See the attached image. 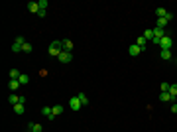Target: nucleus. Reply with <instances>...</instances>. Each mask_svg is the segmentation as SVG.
<instances>
[{
    "label": "nucleus",
    "instance_id": "f03ea898",
    "mask_svg": "<svg viewBox=\"0 0 177 132\" xmlns=\"http://www.w3.org/2000/svg\"><path fill=\"white\" fill-rule=\"evenodd\" d=\"M24 43H26V37L24 36H18L16 40H14V43H12V51H14V53H20Z\"/></svg>",
    "mask_w": 177,
    "mask_h": 132
},
{
    "label": "nucleus",
    "instance_id": "9b49d317",
    "mask_svg": "<svg viewBox=\"0 0 177 132\" xmlns=\"http://www.w3.org/2000/svg\"><path fill=\"white\" fill-rule=\"evenodd\" d=\"M61 46H63V51H73V41L71 40H61Z\"/></svg>",
    "mask_w": 177,
    "mask_h": 132
},
{
    "label": "nucleus",
    "instance_id": "ddd939ff",
    "mask_svg": "<svg viewBox=\"0 0 177 132\" xmlns=\"http://www.w3.org/2000/svg\"><path fill=\"white\" fill-rule=\"evenodd\" d=\"M22 83H20V79H10V83H8V87H10V91H18V87H20Z\"/></svg>",
    "mask_w": 177,
    "mask_h": 132
},
{
    "label": "nucleus",
    "instance_id": "c85d7f7f",
    "mask_svg": "<svg viewBox=\"0 0 177 132\" xmlns=\"http://www.w3.org/2000/svg\"><path fill=\"white\" fill-rule=\"evenodd\" d=\"M171 112H175V114H177V103H173V105H171Z\"/></svg>",
    "mask_w": 177,
    "mask_h": 132
},
{
    "label": "nucleus",
    "instance_id": "f257e3e1",
    "mask_svg": "<svg viewBox=\"0 0 177 132\" xmlns=\"http://www.w3.org/2000/svg\"><path fill=\"white\" fill-rule=\"evenodd\" d=\"M49 55H53V57H59L61 55V51H63V46H61V40H55V41H51V46H49Z\"/></svg>",
    "mask_w": 177,
    "mask_h": 132
},
{
    "label": "nucleus",
    "instance_id": "6e6552de",
    "mask_svg": "<svg viewBox=\"0 0 177 132\" xmlns=\"http://www.w3.org/2000/svg\"><path fill=\"white\" fill-rule=\"evenodd\" d=\"M128 51H130V55H132V57H136V55H140L144 50H142L140 46H136V43H132V46H130V50H128Z\"/></svg>",
    "mask_w": 177,
    "mask_h": 132
},
{
    "label": "nucleus",
    "instance_id": "4468645a",
    "mask_svg": "<svg viewBox=\"0 0 177 132\" xmlns=\"http://www.w3.org/2000/svg\"><path fill=\"white\" fill-rule=\"evenodd\" d=\"M53 116H59V114H63V111H65V107L63 105H53Z\"/></svg>",
    "mask_w": 177,
    "mask_h": 132
},
{
    "label": "nucleus",
    "instance_id": "7ed1b4c3",
    "mask_svg": "<svg viewBox=\"0 0 177 132\" xmlns=\"http://www.w3.org/2000/svg\"><path fill=\"white\" fill-rule=\"evenodd\" d=\"M81 107H83V105H81V101H79V97H77V95L69 99V108H71L73 112H79V111H81Z\"/></svg>",
    "mask_w": 177,
    "mask_h": 132
},
{
    "label": "nucleus",
    "instance_id": "aec40b11",
    "mask_svg": "<svg viewBox=\"0 0 177 132\" xmlns=\"http://www.w3.org/2000/svg\"><path fill=\"white\" fill-rule=\"evenodd\" d=\"M79 101H81V105H83V107H87V105H89V99H87V95H85V93H79Z\"/></svg>",
    "mask_w": 177,
    "mask_h": 132
},
{
    "label": "nucleus",
    "instance_id": "20e7f679",
    "mask_svg": "<svg viewBox=\"0 0 177 132\" xmlns=\"http://www.w3.org/2000/svg\"><path fill=\"white\" fill-rule=\"evenodd\" d=\"M8 103L12 105V107H14V105H24V103H26V97H22V95H16V93H12V95L8 97Z\"/></svg>",
    "mask_w": 177,
    "mask_h": 132
},
{
    "label": "nucleus",
    "instance_id": "2eb2a0df",
    "mask_svg": "<svg viewBox=\"0 0 177 132\" xmlns=\"http://www.w3.org/2000/svg\"><path fill=\"white\" fill-rule=\"evenodd\" d=\"M161 59H163V61H169V59H171V50H161Z\"/></svg>",
    "mask_w": 177,
    "mask_h": 132
},
{
    "label": "nucleus",
    "instance_id": "bb28decb",
    "mask_svg": "<svg viewBox=\"0 0 177 132\" xmlns=\"http://www.w3.org/2000/svg\"><path fill=\"white\" fill-rule=\"evenodd\" d=\"M161 93H169V83H161Z\"/></svg>",
    "mask_w": 177,
    "mask_h": 132
},
{
    "label": "nucleus",
    "instance_id": "cd10ccee",
    "mask_svg": "<svg viewBox=\"0 0 177 132\" xmlns=\"http://www.w3.org/2000/svg\"><path fill=\"white\" fill-rule=\"evenodd\" d=\"M40 8H41V10L47 8V0H40Z\"/></svg>",
    "mask_w": 177,
    "mask_h": 132
},
{
    "label": "nucleus",
    "instance_id": "a211bd4d",
    "mask_svg": "<svg viewBox=\"0 0 177 132\" xmlns=\"http://www.w3.org/2000/svg\"><path fill=\"white\" fill-rule=\"evenodd\" d=\"M156 24H157V28H165V26L169 24V20H167V18H157Z\"/></svg>",
    "mask_w": 177,
    "mask_h": 132
},
{
    "label": "nucleus",
    "instance_id": "423d86ee",
    "mask_svg": "<svg viewBox=\"0 0 177 132\" xmlns=\"http://www.w3.org/2000/svg\"><path fill=\"white\" fill-rule=\"evenodd\" d=\"M59 63H71V59H73V53H69V51H61V55H59Z\"/></svg>",
    "mask_w": 177,
    "mask_h": 132
},
{
    "label": "nucleus",
    "instance_id": "1a4fd4ad",
    "mask_svg": "<svg viewBox=\"0 0 177 132\" xmlns=\"http://www.w3.org/2000/svg\"><path fill=\"white\" fill-rule=\"evenodd\" d=\"M41 114L46 116V118H49V120L55 118V116H53V108H51V107H43V108H41Z\"/></svg>",
    "mask_w": 177,
    "mask_h": 132
},
{
    "label": "nucleus",
    "instance_id": "dca6fc26",
    "mask_svg": "<svg viewBox=\"0 0 177 132\" xmlns=\"http://www.w3.org/2000/svg\"><path fill=\"white\" fill-rule=\"evenodd\" d=\"M156 16L157 18H165L167 16V10H165L163 6H160V8H156Z\"/></svg>",
    "mask_w": 177,
    "mask_h": 132
},
{
    "label": "nucleus",
    "instance_id": "393cba45",
    "mask_svg": "<svg viewBox=\"0 0 177 132\" xmlns=\"http://www.w3.org/2000/svg\"><path fill=\"white\" fill-rule=\"evenodd\" d=\"M144 37H146V40H153V30H146Z\"/></svg>",
    "mask_w": 177,
    "mask_h": 132
},
{
    "label": "nucleus",
    "instance_id": "5701e85b",
    "mask_svg": "<svg viewBox=\"0 0 177 132\" xmlns=\"http://www.w3.org/2000/svg\"><path fill=\"white\" fill-rule=\"evenodd\" d=\"M32 50H33V47H32V43H30V41H26L24 46H22V51H24V53H30Z\"/></svg>",
    "mask_w": 177,
    "mask_h": 132
},
{
    "label": "nucleus",
    "instance_id": "6ab92c4d",
    "mask_svg": "<svg viewBox=\"0 0 177 132\" xmlns=\"http://www.w3.org/2000/svg\"><path fill=\"white\" fill-rule=\"evenodd\" d=\"M136 46H140L142 50H146V37L144 36H140V37H136Z\"/></svg>",
    "mask_w": 177,
    "mask_h": 132
},
{
    "label": "nucleus",
    "instance_id": "412c9836",
    "mask_svg": "<svg viewBox=\"0 0 177 132\" xmlns=\"http://www.w3.org/2000/svg\"><path fill=\"white\" fill-rule=\"evenodd\" d=\"M160 99H161V103H171V95L169 93H161Z\"/></svg>",
    "mask_w": 177,
    "mask_h": 132
},
{
    "label": "nucleus",
    "instance_id": "4be33fe9",
    "mask_svg": "<svg viewBox=\"0 0 177 132\" xmlns=\"http://www.w3.org/2000/svg\"><path fill=\"white\" fill-rule=\"evenodd\" d=\"M14 112H16V114H24V112H26L24 105H14Z\"/></svg>",
    "mask_w": 177,
    "mask_h": 132
},
{
    "label": "nucleus",
    "instance_id": "9d476101",
    "mask_svg": "<svg viewBox=\"0 0 177 132\" xmlns=\"http://www.w3.org/2000/svg\"><path fill=\"white\" fill-rule=\"evenodd\" d=\"M165 36H167V34H165V30H163V28H157V26L153 28V37H157V40H163Z\"/></svg>",
    "mask_w": 177,
    "mask_h": 132
},
{
    "label": "nucleus",
    "instance_id": "0eeeda50",
    "mask_svg": "<svg viewBox=\"0 0 177 132\" xmlns=\"http://www.w3.org/2000/svg\"><path fill=\"white\" fill-rule=\"evenodd\" d=\"M41 130H43V126L40 122H30L28 124V132H41Z\"/></svg>",
    "mask_w": 177,
    "mask_h": 132
},
{
    "label": "nucleus",
    "instance_id": "a878e982",
    "mask_svg": "<svg viewBox=\"0 0 177 132\" xmlns=\"http://www.w3.org/2000/svg\"><path fill=\"white\" fill-rule=\"evenodd\" d=\"M20 83H22V85H28V83H30V77L22 73V75H20Z\"/></svg>",
    "mask_w": 177,
    "mask_h": 132
},
{
    "label": "nucleus",
    "instance_id": "39448f33",
    "mask_svg": "<svg viewBox=\"0 0 177 132\" xmlns=\"http://www.w3.org/2000/svg\"><path fill=\"white\" fill-rule=\"evenodd\" d=\"M171 46H173V37L171 36H165L163 40H161V43H160L161 50H171Z\"/></svg>",
    "mask_w": 177,
    "mask_h": 132
},
{
    "label": "nucleus",
    "instance_id": "f3484780",
    "mask_svg": "<svg viewBox=\"0 0 177 132\" xmlns=\"http://www.w3.org/2000/svg\"><path fill=\"white\" fill-rule=\"evenodd\" d=\"M169 95H171V101L177 99V85H169Z\"/></svg>",
    "mask_w": 177,
    "mask_h": 132
},
{
    "label": "nucleus",
    "instance_id": "b1692460",
    "mask_svg": "<svg viewBox=\"0 0 177 132\" xmlns=\"http://www.w3.org/2000/svg\"><path fill=\"white\" fill-rule=\"evenodd\" d=\"M20 71H18V69H12V71H10V79H20Z\"/></svg>",
    "mask_w": 177,
    "mask_h": 132
},
{
    "label": "nucleus",
    "instance_id": "f8f14e48",
    "mask_svg": "<svg viewBox=\"0 0 177 132\" xmlns=\"http://www.w3.org/2000/svg\"><path fill=\"white\" fill-rule=\"evenodd\" d=\"M28 10L32 14H37L40 12V2H28Z\"/></svg>",
    "mask_w": 177,
    "mask_h": 132
}]
</instances>
